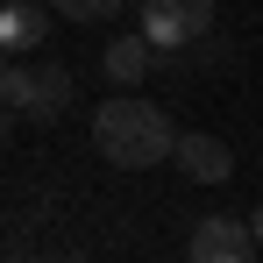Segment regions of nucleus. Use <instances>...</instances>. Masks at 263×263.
<instances>
[{
  "mask_svg": "<svg viewBox=\"0 0 263 263\" xmlns=\"http://www.w3.org/2000/svg\"><path fill=\"white\" fill-rule=\"evenodd\" d=\"M43 36H50V14H43V7H22V0L0 7V50H7V57H29Z\"/></svg>",
  "mask_w": 263,
  "mask_h": 263,
  "instance_id": "nucleus-7",
  "label": "nucleus"
},
{
  "mask_svg": "<svg viewBox=\"0 0 263 263\" xmlns=\"http://www.w3.org/2000/svg\"><path fill=\"white\" fill-rule=\"evenodd\" d=\"M249 249H256L249 220L206 214V220H192V242H185V263H249Z\"/></svg>",
  "mask_w": 263,
  "mask_h": 263,
  "instance_id": "nucleus-4",
  "label": "nucleus"
},
{
  "mask_svg": "<svg viewBox=\"0 0 263 263\" xmlns=\"http://www.w3.org/2000/svg\"><path fill=\"white\" fill-rule=\"evenodd\" d=\"M178 171L192 178V185H228L235 178V149L220 142V135H178Z\"/></svg>",
  "mask_w": 263,
  "mask_h": 263,
  "instance_id": "nucleus-5",
  "label": "nucleus"
},
{
  "mask_svg": "<svg viewBox=\"0 0 263 263\" xmlns=\"http://www.w3.org/2000/svg\"><path fill=\"white\" fill-rule=\"evenodd\" d=\"M249 235H256V249H263V206H256V214H249Z\"/></svg>",
  "mask_w": 263,
  "mask_h": 263,
  "instance_id": "nucleus-9",
  "label": "nucleus"
},
{
  "mask_svg": "<svg viewBox=\"0 0 263 263\" xmlns=\"http://www.w3.org/2000/svg\"><path fill=\"white\" fill-rule=\"evenodd\" d=\"M71 71L43 57V64H14L7 71V86H0V107H14V114H29V121H57L64 107H71Z\"/></svg>",
  "mask_w": 263,
  "mask_h": 263,
  "instance_id": "nucleus-2",
  "label": "nucleus"
},
{
  "mask_svg": "<svg viewBox=\"0 0 263 263\" xmlns=\"http://www.w3.org/2000/svg\"><path fill=\"white\" fill-rule=\"evenodd\" d=\"M7 263H50V256H7Z\"/></svg>",
  "mask_w": 263,
  "mask_h": 263,
  "instance_id": "nucleus-12",
  "label": "nucleus"
},
{
  "mask_svg": "<svg viewBox=\"0 0 263 263\" xmlns=\"http://www.w3.org/2000/svg\"><path fill=\"white\" fill-rule=\"evenodd\" d=\"M92 142H100V157H107L114 171H149V164L178 157L171 121H164V107H149V100H107V107L92 114Z\"/></svg>",
  "mask_w": 263,
  "mask_h": 263,
  "instance_id": "nucleus-1",
  "label": "nucleus"
},
{
  "mask_svg": "<svg viewBox=\"0 0 263 263\" xmlns=\"http://www.w3.org/2000/svg\"><path fill=\"white\" fill-rule=\"evenodd\" d=\"M114 7H128V0H57V14H64V22H107Z\"/></svg>",
  "mask_w": 263,
  "mask_h": 263,
  "instance_id": "nucleus-8",
  "label": "nucleus"
},
{
  "mask_svg": "<svg viewBox=\"0 0 263 263\" xmlns=\"http://www.w3.org/2000/svg\"><path fill=\"white\" fill-rule=\"evenodd\" d=\"M135 7H142V36L157 50L206 43V29H214V0H135Z\"/></svg>",
  "mask_w": 263,
  "mask_h": 263,
  "instance_id": "nucleus-3",
  "label": "nucleus"
},
{
  "mask_svg": "<svg viewBox=\"0 0 263 263\" xmlns=\"http://www.w3.org/2000/svg\"><path fill=\"white\" fill-rule=\"evenodd\" d=\"M7 71H14V64H7V50H0V86H7Z\"/></svg>",
  "mask_w": 263,
  "mask_h": 263,
  "instance_id": "nucleus-11",
  "label": "nucleus"
},
{
  "mask_svg": "<svg viewBox=\"0 0 263 263\" xmlns=\"http://www.w3.org/2000/svg\"><path fill=\"white\" fill-rule=\"evenodd\" d=\"M149 64H157V43L135 29V36H114V43L100 50V71L114 79V86H142L149 79Z\"/></svg>",
  "mask_w": 263,
  "mask_h": 263,
  "instance_id": "nucleus-6",
  "label": "nucleus"
},
{
  "mask_svg": "<svg viewBox=\"0 0 263 263\" xmlns=\"http://www.w3.org/2000/svg\"><path fill=\"white\" fill-rule=\"evenodd\" d=\"M7 128H14V107H0V142H7Z\"/></svg>",
  "mask_w": 263,
  "mask_h": 263,
  "instance_id": "nucleus-10",
  "label": "nucleus"
}]
</instances>
